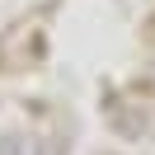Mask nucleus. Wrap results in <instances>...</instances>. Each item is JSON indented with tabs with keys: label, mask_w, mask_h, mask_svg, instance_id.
Returning <instances> with one entry per match:
<instances>
[{
	"label": "nucleus",
	"mask_w": 155,
	"mask_h": 155,
	"mask_svg": "<svg viewBox=\"0 0 155 155\" xmlns=\"http://www.w3.org/2000/svg\"><path fill=\"white\" fill-rule=\"evenodd\" d=\"M0 155H42V146L33 141V136H0Z\"/></svg>",
	"instance_id": "obj_1"
}]
</instances>
